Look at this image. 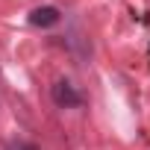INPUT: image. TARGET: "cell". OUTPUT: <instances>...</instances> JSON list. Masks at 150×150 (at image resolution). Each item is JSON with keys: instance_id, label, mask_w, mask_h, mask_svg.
I'll use <instances>...</instances> for the list:
<instances>
[{"instance_id": "1", "label": "cell", "mask_w": 150, "mask_h": 150, "mask_svg": "<svg viewBox=\"0 0 150 150\" xmlns=\"http://www.w3.org/2000/svg\"><path fill=\"white\" fill-rule=\"evenodd\" d=\"M53 103L62 106V109H74V106H80V103H83V94L74 88L68 80H59V83L53 86Z\"/></svg>"}, {"instance_id": "2", "label": "cell", "mask_w": 150, "mask_h": 150, "mask_svg": "<svg viewBox=\"0 0 150 150\" xmlns=\"http://www.w3.org/2000/svg\"><path fill=\"white\" fill-rule=\"evenodd\" d=\"M30 24L33 27H53V24H59V9L56 6H38L30 12Z\"/></svg>"}, {"instance_id": "3", "label": "cell", "mask_w": 150, "mask_h": 150, "mask_svg": "<svg viewBox=\"0 0 150 150\" xmlns=\"http://www.w3.org/2000/svg\"><path fill=\"white\" fill-rule=\"evenodd\" d=\"M6 150H38L35 144H30V141H24V138H15V141H9L6 144Z\"/></svg>"}]
</instances>
